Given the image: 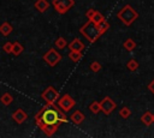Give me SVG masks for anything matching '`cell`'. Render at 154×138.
Here are the masks:
<instances>
[{
	"label": "cell",
	"instance_id": "obj_1",
	"mask_svg": "<svg viewBox=\"0 0 154 138\" xmlns=\"http://www.w3.org/2000/svg\"><path fill=\"white\" fill-rule=\"evenodd\" d=\"M67 121L65 112L61 110L55 103H46L35 114V124L48 137L53 136L58 128Z\"/></svg>",
	"mask_w": 154,
	"mask_h": 138
},
{
	"label": "cell",
	"instance_id": "obj_2",
	"mask_svg": "<svg viewBox=\"0 0 154 138\" xmlns=\"http://www.w3.org/2000/svg\"><path fill=\"white\" fill-rule=\"evenodd\" d=\"M79 32L82 34V36L84 38H87V41L89 43H95L100 37L101 34L99 31L97 24H95L94 22H91L90 19H88L81 28H79Z\"/></svg>",
	"mask_w": 154,
	"mask_h": 138
},
{
	"label": "cell",
	"instance_id": "obj_3",
	"mask_svg": "<svg viewBox=\"0 0 154 138\" xmlns=\"http://www.w3.org/2000/svg\"><path fill=\"white\" fill-rule=\"evenodd\" d=\"M138 12L136 11V10H134L130 5H125V6H123L119 11H118V13H117V18L124 24V25H126V26H130L137 18H138Z\"/></svg>",
	"mask_w": 154,
	"mask_h": 138
},
{
	"label": "cell",
	"instance_id": "obj_4",
	"mask_svg": "<svg viewBox=\"0 0 154 138\" xmlns=\"http://www.w3.org/2000/svg\"><path fill=\"white\" fill-rule=\"evenodd\" d=\"M42 59L49 67H54L61 61V54L55 48H51L43 54Z\"/></svg>",
	"mask_w": 154,
	"mask_h": 138
},
{
	"label": "cell",
	"instance_id": "obj_5",
	"mask_svg": "<svg viewBox=\"0 0 154 138\" xmlns=\"http://www.w3.org/2000/svg\"><path fill=\"white\" fill-rule=\"evenodd\" d=\"M52 5L59 14H65L73 7L75 0H52Z\"/></svg>",
	"mask_w": 154,
	"mask_h": 138
},
{
	"label": "cell",
	"instance_id": "obj_6",
	"mask_svg": "<svg viewBox=\"0 0 154 138\" xmlns=\"http://www.w3.org/2000/svg\"><path fill=\"white\" fill-rule=\"evenodd\" d=\"M41 97H42V100H43L46 103H55L60 96H59V91H57V89L51 85V86L46 88V89L42 91Z\"/></svg>",
	"mask_w": 154,
	"mask_h": 138
},
{
	"label": "cell",
	"instance_id": "obj_7",
	"mask_svg": "<svg viewBox=\"0 0 154 138\" xmlns=\"http://www.w3.org/2000/svg\"><path fill=\"white\" fill-rule=\"evenodd\" d=\"M57 102H58V107L64 112H69L76 106V101L69 94H64L63 96H60Z\"/></svg>",
	"mask_w": 154,
	"mask_h": 138
},
{
	"label": "cell",
	"instance_id": "obj_8",
	"mask_svg": "<svg viewBox=\"0 0 154 138\" xmlns=\"http://www.w3.org/2000/svg\"><path fill=\"white\" fill-rule=\"evenodd\" d=\"M100 104H101V112H102L105 115H109V114L117 108V103H116L109 96L103 97L102 101H100Z\"/></svg>",
	"mask_w": 154,
	"mask_h": 138
},
{
	"label": "cell",
	"instance_id": "obj_9",
	"mask_svg": "<svg viewBox=\"0 0 154 138\" xmlns=\"http://www.w3.org/2000/svg\"><path fill=\"white\" fill-rule=\"evenodd\" d=\"M12 119L17 122V124H23L26 119H28V114L22 109V108H18L17 110H14L13 113H12Z\"/></svg>",
	"mask_w": 154,
	"mask_h": 138
},
{
	"label": "cell",
	"instance_id": "obj_10",
	"mask_svg": "<svg viewBox=\"0 0 154 138\" xmlns=\"http://www.w3.org/2000/svg\"><path fill=\"white\" fill-rule=\"evenodd\" d=\"M67 47H69V49L70 50H77V52H82L83 49H84V47H85V44L79 40V38H77V37H75L69 44H67Z\"/></svg>",
	"mask_w": 154,
	"mask_h": 138
},
{
	"label": "cell",
	"instance_id": "obj_11",
	"mask_svg": "<svg viewBox=\"0 0 154 138\" xmlns=\"http://www.w3.org/2000/svg\"><path fill=\"white\" fill-rule=\"evenodd\" d=\"M75 125H81L82 122H83V120H84V114L81 112V110H75L71 115H70V118H69Z\"/></svg>",
	"mask_w": 154,
	"mask_h": 138
},
{
	"label": "cell",
	"instance_id": "obj_12",
	"mask_svg": "<svg viewBox=\"0 0 154 138\" xmlns=\"http://www.w3.org/2000/svg\"><path fill=\"white\" fill-rule=\"evenodd\" d=\"M51 4L47 1V0H36V2L34 4V7L40 12V13H43L46 12L48 8H49Z\"/></svg>",
	"mask_w": 154,
	"mask_h": 138
},
{
	"label": "cell",
	"instance_id": "obj_13",
	"mask_svg": "<svg viewBox=\"0 0 154 138\" xmlns=\"http://www.w3.org/2000/svg\"><path fill=\"white\" fill-rule=\"evenodd\" d=\"M12 30H13V28L8 22H4L2 24H0V34L2 36H5V37L8 36L12 32Z\"/></svg>",
	"mask_w": 154,
	"mask_h": 138
},
{
	"label": "cell",
	"instance_id": "obj_14",
	"mask_svg": "<svg viewBox=\"0 0 154 138\" xmlns=\"http://www.w3.org/2000/svg\"><path fill=\"white\" fill-rule=\"evenodd\" d=\"M141 121H142L143 125H146V126H150V125L153 124V114H152L150 112H146L144 114H142V116H141Z\"/></svg>",
	"mask_w": 154,
	"mask_h": 138
},
{
	"label": "cell",
	"instance_id": "obj_15",
	"mask_svg": "<svg viewBox=\"0 0 154 138\" xmlns=\"http://www.w3.org/2000/svg\"><path fill=\"white\" fill-rule=\"evenodd\" d=\"M82 58H83V53H82V52L70 50V53H69V59H70L72 62H78Z\"/></svg>",
	"mask_w": 154,
	"mask_h": 138
},
{
	"label": "cell",
	"instance_id": "obj_16",
	"mask_svg": "<svg viewBox=\"0 0 154 138\" xmlns=\"http://www.w3.org/2000/svg\"><path fill=\"white\" fill-rule=\"evenodd\" d=\"M136 42L132 40V38H126L125 41H124V43H123V47L126 49V50H129V52H131V50H134L135 48H136Z\"/></svg>",
	"mask_w": 154,
	"mask_h": 138
},
{
	"label": "cell",
	"instance_id": "obj_17",
	"mask_svg": "<svg viewBox=\"0 0 154 138\" xmlns=\"http://www.w3.org/2000/svg\"><path fill=\"white\" fill-rule=\"evenodd\" d=\"M138 67H140V64H138L137 60H135V59H130V60H128V62H126V68H128L129 71L135 72Z\"/></svg>",
	"mask_w": 154,
	"mask_h": 138
},
{
	"label": "cell",
	"instance_id": "obj_18",
	"mask_svg": "<svg viewBox=\"0 0 154 138\" xmlns=\"http://www.w3.org/2000/svg\"><path fill=\"white\" fill-rule=\"evenodd\" d=\"M0 101H1V103H2L4 106H10V104L12 103V101H13V97H12V95H11V94L5 92V94H2V95H1Z\"/></svg>",
	"mask_w": 154,
	"mask_h": 138
},
{
	"label": "cell",
	"instance_id": "obj_19",
	"mask_svg": "<svg viewBox=\"0 0 154 138\" xmlns=\"http://www.w3.org/2000/svg\"><path fill=\"white\" fill-rule=\"evenodd\" d=\"M89 110L93 113V114H99L100 112H101V104H100V102H97V101H93L90 104H89Z\"/></svg>",
	"mask_w": 154,
	"mask_h": 138
},
{
	"label": "cell",
	"instance_id": "obj_20",
	"mask_svg": "<svg viewBox=\"0 0 154 138\" xmlns=\"http://www.w3.org/2000/svg\"><path fill=\"white\" fill-rule=\"evenodd\" d=\"M67 44H69V43L66 42V40H65L63 36H59V37L55 40V42H54V46H55L58 49H64V48H66Z\"/></svg>",
	"mask_w": 154,
	"mask_h": 138
},
{
	"label": "cell",
	"instance_id": "obj_21",
	"mask_svg": "<svg viewBox=\"0 0 154 138\" xmlns=\"http://www.w3.org/2000/svg\"><path fill=\"white\" fill-rule=\"evenodd\" d=\"M23 50H24V47L19 42H14L13 43V47H12V54L13 55L18 56V55H20L23 53Z\"/></svg>",
	"mask_w": 154,
	"mask_h": 138
},
{
	"label": "cell",
	"instance_id": "obj_22",
	"mask_svg": "<svg viewBox=\"0 0 154 138\" xmlns=\"http://www.w3.org/2000/svg\"><path fill=\"white\" fill-rule=\"evenodd\" d=\"M90 20H91V22H94L95 24H99V23H101L102 20H105V16H103L101 12L95 11V13H94V14H93V17L90 18Z\"/></svg>",
	"mask_w": 154,
	"mask_h": 138
},
{
	"label": "cell",
	"instance_id": "obj_23",
	"mask_svg": "<svg viewBox=\"0 0 154 138\" xmlns=\"http://www.w3.org/2000/svg\"><path fill=\"white\" fill-rule=\"evenodd\" d=\"M97 28H99V31H100V34H101V36L109 29V23L105 19V20H102L101 23H99L97 24Z\"/></svg>",
	"mask_w": 154,
	"mask_h": 138
},
{
	"label": "cell",
	"instance_id": "obj_24",
	"mask_svg": "<svg viewBox=\"0 0 154 138\" xmlns=\"http://www.w3.org/2000/svg\"><path fill=\"white\" fill-rule=\"evenodd\" d=\"M89 68H90L91 72L97 73V72H100V71L102 70V65H101L99 61H91L90 65H89Z\"/></svg>",
	"mask_w": 154,
	"mask_h": 138
},
{
	"label": "cell",
	"instance_id": "obj_25",
	"mask_svg": "<svg viewBox=\"0 0 154 138\" xmlns=\"http://www.w3.org/2000/svg\"><path fill=\"white\" fill-rule=\"evenodd\" d=\"M119 115H120V118H123V119H128V118L131 115L130 108H129V107H123V108L119 110Z\"/></svg>",
	"mask_w": 154,
	"mask_h": 138
},
{
	"label": "cell",
	"instance_id": "obj_26",
	"mask_svg": "<svg viewBox=\"0 0 154 138\" xmlns=\"http://www.w3.org/2000/svg\"><path fill=\"white\" fill-rule=\"evenodd\" d=\"M12 47H13V42H5L2 46V50L7 54H12Z\"/></svg>",
	"mask_w": 154,
	"mask_h": 138
},
{
	"label": "cell",
	"instance_id": "obj_27",
	"mask_svg": "<svg viewBox=\"0 0 154 138\" xmlns=\"http://www.w3.org/2000/svg\"><path fill=\"white\" fill-rule=\"evenodd\" d=\"M95 11H96V10H94V8H88V10L85 11V17H87L88 19H90V18L93 17V14L95 13Z\"/></svg>",
	"mask_w": 154,
	"mask_h": 138
},
{
	"label": "cell",
	"instance_id": "obj_28",
	"mask_svg": "<svg viewBox=\"0 0 154 138\" xmlns=\"http://www.w3.org/2000/svg\"><path fill=\"white\" fill-rule=\"evenodd\" d=\"M148 90H149V91H150V92L154 95V79H153V80H152V82L148 84Z\"/></svg>",
	"mask_w": 154,
	"mask_h": 138
},
{
	"label": "cell",
	"instance_id": "obj_29",
	"mask_svg": "<svg viewBox=\"0 0 154 138\" xmlns=\"http://www.w3.org/2000/svg\"><path fill=\"white\" fill-rule=\"evenodd\" d=\"M153 124H154V114H153Z\"/></svg>",
	"mask_w": 154,
	"mask_h": 138
}]
</instances>
